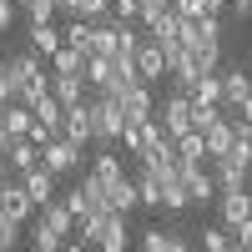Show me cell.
<instances>
[{"instance_id":"8","label":"cell","mask_w":252,"mask_h":252,"mask_svg":"<svg viewBox=\"0 0 252 252\" xmlns=\"http://www.w3.org/2000/svg\"><path fill=\"white\" fill-rule=\"evenodd\" d=\"M217 217H222V227H242L252 217V192H247V187H237V192H217Z\"/></svg>"},{"instance_id":"15","label":"cell","mask_w":252,"mask_h":252,"mask_svg":"<svg viewBox=\"0 0 252 252\" xmlns=\"http://www.w3.org/2000/svg\"><path fill=\"white\" fill-rule=\"evenodd\" d=\"M141 207V197H136V177H121V182H111L106 187V212H136Z\"/></svg>"},{"instance_id":"28","label":"cell","mask_w":252,"mask_h":252,"mask_svg":"<svg viewBox=\"0 0 252 252\" xmlns=\"http://www.w3.org/2000/svg\"><path fill=\"white\" fill-rule=\"evenodd\" d=\"M217 61H222V46H192V76H217Z\"/></svg>"},{"instance_id":"4","label":"cell","mask_w":252,"mask_h":252,"mask_svg":"<svg viewBox=\"0 0 252 252\" xmlns=\"http://www.w3.org/2000/svg\"><path fill=\"white\" fill-rule=\"evenodd\" d=\"M157 121L166 126V131H172V141H177V136H187V131H192V96L172 91V96H166L161 106H157Z\"/></svg>"},{"instance_id":"13","label":"cell","mask_w":252,"mask_h":252,"mask_svg":"<svg viewBox=\"0 0 252 252\" xmlns=\"http://www.w3.org/2000/svg\"><path fill=\"white\" fill-rule=\"evenodd\" d=\"M136 76L146 81V86H152V81H161V76H166V61H161V46H157L152 35H146L141 46H136Z\"/></svg>"},{"instance_id":"10","label":"cell","mask_w":252,"mask_h":252,"mask_svg":"<svg viewBox=\"0 0 252 252\" xmlns=\"http://www.w3.org/2000/svg\"><path fill=\"white\" fill-rule=\"evenodd\" d=\"M121 111H126V121H152L157 116V101H152V91H146V81H136V86H126L121 96Z\"/></svg>"},{"instance_id":"27","label":"cell","mask_w":252,"mask_h":252,"mask_svg":"<svg viewBox=\"0 0 252 252\" xmlns=\"http://www.w3.org/2000/svg\"><path fill=\"white\" fill-rule=\"evenodd\" d=\"M81 71H86V56H81V51L61 46V51L51 56V76H81Z\"/></svg>"},{"instance_id":"37","label":"cell","mask_w":252,"mask_h":252,"mask_svg":"<svg viewBox=\"0 0 252 252\" xmlns=\"http://www.w3.org/2000/svg\"><path fill=\"white\" fill-rule=\"evenodd\" d=\"M26 15L31 20H56L61 10H56V0H26Z\"/></svg>"},{"instance_id":"23","label":"cell","mask_w":252,"mask_h":252,"mask_svg":"<svg viewBox=\"0 0 252 252\" xmlns=\"http://www.w3.org/2000/svg\"><path fill=\"white\" fill-rule=\"evenodd\" d=\"M232 157L252 172V121H242V116H232Z\"/></svg>"},{"instance_id":"36","label":"cell","mask_w":252,"mask_h":252,"mask_svg":"<svg viewBox=\"0 0 252 252\" xmlns=\"http://www.w3.org/2000/svg\"><path fill=\"white\" fill-rule=\"evenodd\" d=\"M15 242H20V222H10L5 212H0V252H10Z\"/></svg>"},{"instance_id":"19","label":"cell","mask_w":252,"mask_h":252,"mask_svg":"<svg viewBox=\"0 0 252 252\" xmlns=\"http://www.w3.org/2000/svg\"><path fill=\"white\" fill-rule=\"evenodd\" d=\"M20 187H26V192H31V202H35V207L56 202V177L46 172V166H35V172H26V177H20Z\"/></svg>"},{"instance_id":"25","label":"cell","mask_w":252,"mask_h":252,"mask_svg":"<svg viewBox=\"0 0 252 252\" xmlns=\"http://www.w3.org/2000/svg\"><path fill=\"white\" fill-rule=\"evenodd\" d=\"M91 177H101V182H121V177H126V166H121L116 152H106V146H101V152L91 157Z\"/></svg>"},{"instance_id":"7","label":"cell","mask_w":252,"mask_h":252,"mask_svg":"<svg viewBox=\"0 0 252 252\" xmlns=\"http://www.w3.org/2000/svg\"><path fill=\"white\" fill-rule=\"evenodd\" d=\"M247 101H252V71H242V66L222 71V106L237 116V111L247 106Z\"/></svg>"},{"instance_id":"18","label":"cell","mask_w":252,"mask_h":252,"mask_svg":"<svg viewBox=\"0 0 252 252\" xmlns=\"http://www.w3.org/2000/svg\"><path fill=\"white\" fill-rule=\"evenodd\" d=\"M202 141H207V157H227V152H232V116L222 111V116L202 131Z\"/></svg>"},{"instance_id":"30","label":"cell","mask_w":252,"mask_h":252,"mask_svg":"<svg viewBox=\"0 0 252 252\" xmlns=\"http://www.w3.org/2000/svg\"><path fill=\"white\" fill-rule=\"evenodd\" d=\"M61 35H66V46H71V51L91 56V20H71V26L61 31Z\"/></svg>"},{"instance_id":"47","label":"cell","mask_w":252,"mask_h":252,"mask_svg":"<svg viewBox=\"0 0 252 252\" xmlns=\"http://www.w3.org/2000/svg\"><path fill=\"white\" fill-rule=\"evenodd\" d=\"M0 71H5V56H0Z\"/></svg>"},{"instance_id":"26","label":"cell","mask_w":252,"mask_h":252,"mask_svg":"<svg viewBox=\"0 0 252 252\" xmlns=\"http://www.w3.org/2000/svg\"><path fill=\"white\" fill-rule=\"evenodd\" d=\"M91 56H116V20H96L91 26Z\"/></svg>"},{"instance_id":"44","label":"cell","mask_w":252,"mask_h":252,"mask_svg":"<svg viewBox=\"0 0 252 252\" xmlns=\"http://www.w3.org/2000/svg\"><path fill=\"white\" fill-rule=\"evenodd\" d=\"M66 252H96V247H91V242H81V237H76V242H66Z\"/></svg>"},{"instance_id":"29","label":"cell","mask_w":252,"mask_h":252,"mask_svg":"<svg viewBox=\"0 0 252 252\" xmlns=\"http://www.w3.org/2000/svg\"><path fill=\"white\" fill-rule=\"evenodd\" d=\"M172 146H177V161H207V141H202V131H187V136H177Z\"/></svg>"},{"instance_id":"32","label":"cell","mask_w":252,"mask_h":252,"mask_svg":"<svg viewBox=\"0 0 252 252\" xmlns=\"http://www.w3.org/2000/svg\"><path fill=\"white\" fill-rule=\"evenodd\" d=\"M136 197H141V207H161V182L146 172V166L136 172Z\"/></svg>"},{"instance_id":"42","label":"cell","mask_w":252,"mask_h":252,"mask_svg":"<svg viewBox=\"0 0 252 252\" xmlns=\"http://www.w3.org/2000/svg\"><path fill=\"white\" fill-rule=\"evenodd\" d=\"M10 20H15V0H0V31H10Z\"/></svg>"},{"instance_id":"39","label":"cell","mask_w":252,"mask_h":252,"mask_svg":"<svg viewBox=\"0 0 252 252\" xmlns=\"http://www.w3.org/2000/svg\"><path fill=\"white\" fill-rule=\"evenodd\" d=\"M116 20H141V0H111Z\"/></svg>"},{"instance_id":"21","label":"cell","mask_w":252,"mask_h":252,"mask_svg":"<svg viewBox=\"0 0 252 252\" xmlns=\"http://www.w3.org/2000/svg\"><path fill=\"white\" fill-rule=\"evenodd\" d=\"M35 217H40V222H51L61 237H76V217L61 207V197H56V202H46V207H35Z\"/></svg>"},{"instance_id":"46","label":"cell","mask_w":252,"mask_h":252,"mask_svg":"<svg viewBox=\"0 0 252 252\" xmlns=\"http://www.w3.org/2000/svg\"><path fill=\"white\" fill-rule=\"evenodd\" d=\"M237 116H242V121H252V101H247V106H242V111H237Z\"/></svg>"},{"instance_id":"24","label":"cell","mask_w":252,"mask_h":252,"mask_svg":"<svg viewBox=\"0 0 252 252\" xmlns=\"http://www.w3.org/2000/svg\"><path fill=\"white\" fill-rule=\"evenodd\" d=\"M192 106H222V71L192 81Z\"/></svg>"},{"instance_id":"1","label":"cell","mask_w":252,"mask_h":252,"mask_svg":"<svg viewBox=\"0 0 252 252\" xmlns=\"http://www.w3.org/2000/svg\"><path fill=\"white\" fill-rule=\"evenodd\" d=\"M76 237L91 242L96 252H126V217L121 212H91L86 222H76Z\"/></svg>"},{"instance_id":"6","label":"cell","mask_w":252,"mask_h":252,"mask_svg":"<svg viewBox=\"0 0 252 252\" xmlns=\"http://www.w3.org/2000/svg\"><path fill=\"white\" fill-rule=\"evenodd\" d=\"M207 172H212V182H217V192H237V187H247V166L227 152V157H207Z\"/></svg>"},{"instance_id":"33","label":"cell","mask_w":252,"mask_h":252,"mask_svg":"<svg viewBox=\"0 0 252 252\" xmlns=\"http://www.w3.org/2000/svg\"><path fill=\"white\" fill-rule=\"evenodd\" d=\"M106 10H111V0H76L71 20H91V26H96V20H106Z\"/></svg>"},{"instance_id":"14","label":"cell","mask_w":252,"mask_h":252,"mask_svg":"<svg viewBox=\"0 0 252 252\" xmlns=\"http://www.w3.org/2000/svg\"><path fill=\"white\" fill-rule=\"evenodd\" d=\"M5 166H10L15 177L35 172V166H40V146H35V141H26V136H15V141L5 146Z\"/></svg>"},{"instance_id":"43","label":"cell","mask_w":252,"mask_h":252,"mask_svg":"<svg viewBox=\"0 0 252 252\" xmlns=\"http://www.w3.org/2000/svg\"><path fill=\"white\" fill-rule=\"evenodd\" d=\"M227 5H232L237 15H247V20H252V0H227Z\"/></svg>"},{"instance_id":"22","label":"cell","mask_w":252,"mask_h":252,"mask_svg":"<svg viewBox=\"0 0 252 252\" xmlns=\"http://www.w3.org/2000/svg\"><path fill=\"white\" fill-rule=\"evenodd\" d=\"M0 116H5V131H10V141H15V136H31V126H35L31 106H20V101H10V106H0Z\"/></svg>"},{"instance_id":"41","label":"cell","mask_w":252,"mask_h":252,"mask_svg":"<svg viewBox=\"0 0 252 252\" xmlns=\"http://www.w3.org/2000/svg\"><path fill=\"white\" fill-rule=\"evenodd\" d=\"M15 96H20V86H15V76H10V71H0V106H10Z\"/></svg>"},{"instance_id":"20","label":"cell","mask_w":252,"mask_h":252,"mask_svg":"<svg viewBox=\"0 0 252 252\" xmlns=\"http://www.w3.org/2000/svg\"><path fill=\"white\" fill-rule=\"evenodd\" d=\"M66 242L71 237H61L51 222H40V217L31 222V252H66Z\"/></svg>"},{"instance_id":"31","label":"cell","mask_w":252,"mask_h":252,"mask_svg":"<svg viewBox=\"0 0 252 252\" xmlns=\"http://www.w3.org/2000/svg\"><path fill=\"white\" fill-rule=\"evenodd\" d=\"M202 252H237L232 247V227H202Z\"/></svg>"},{"instance_id":"35","label":"cell","mask_w":252,"mask_h":252,"mask_svg":"<svg viewBox=\"0 0 252 252\" xmlns=\"http://www.w3.org/2000/svg\"><path fill=\"white\" fill-rule=\"evenodd\" d=\"M172 247V232H161V227H146L141 232V252H166Z\"/></svg>"},{"instance_id":"3","label":"cell","mask_w":252,"mask_h":252,"mask_svg":"<svg viewBox=\"0 0 252 252\" xmlns=\"http://www.w3.org/2000/svg\"><path fill=\"white\" fill-rule=\"evenodd\" d=\"M177 177H182L187 202H192V207L217 197V182H212V172H207V161H177Z\"/></svg>"},{"instance_id":"45","label":"cell","mask_w":252,"mask_h":252,"mask_svg":"<svg viewBox=\"0 0 252 252\" xmlns=\"http://www.w3.org/2000/svg\"><path fill=\"white\" fill-rule=\"evenodd\" d=\"M166 252H192V247H187V242H182V237L172 232V247H166Z\"/></svg>"},{"instance_id":"38","label":"cell","mask_w":252,"mask_h":252,"mask_svg":"<svg viewBox=\"0 0 252 252\" xmlns=\"http://www.w3.org/2000/svg\"><path fill=\"white\" fill-rule=\"evenodd\" d=\"M172 10L182 20H197V15H207V0H172Z\"/></svg>"},{"instance_id":"11","label":"cell","mask_w":252,"mask_h":252,"mask_svg":"<svg viewBox=\"0 0 252 252\" xmlns=\"http://www.w3.org/2000/svg\"><path fill=\"white\" fill-rule=\"evenodd\" d=\"M61 46H66V35H61L56 20H31V51H35L40 61H51Z\"/></svg>"},{"instance_id":"12","label":"cell","mask_w":252,"mask_h":252,"mask_svg":"<svg viewBox=\"0 0 252 252\" xmlns=\"http://www.w3.org/2000/svg\"><path fill=\"white\" fill-rule=\"evenodd\" d=\"M0 212H5L10 222H31L35 217V202H31V192H26V187H0Z\"/></svg>"},{"instance_id":"40","label":"cell","mask_w":252,"mask_h":252,"mask_svg":"<svg viewBox=\"0 0 252 252\" xmlns=\"http://www.w3.org/2000/svg\"><path fill=\"white\" fill-rule=\"evenodd\" d=\"M232 247H237V252H252V217H247L242 227H232Z\"/></svg>"},{"instance_id":"34","label":"cell","mask_w":252,"mask_h":252,"mask_svg":"<svg viewBox=\"0 0 252 252\" xmlns=\"http://www.w3.org/2000/svg\"><path fill=\"white\" fill-rule=\"evenodd\" d=\"M61 207H66V212H71L76 222H86V217L96 212V207H91V197H86V192H81V187H71V192H66V197H61Z\"/></svg>"},{"instance_id":"16","label":"cell","mask_w":252,"mask_h":252,"mask_svg":"<svg viewBox=\"0 0 252 252\" xmlns=\"http://www.w3.org/2000/svg\"><path fill=\"white\" fill-rule=\"evenodd\" d=\"M51 96L61 106H86V76H51Z\"/></svg>"},{"instance_id":"2","label":"cell","mask_w":252,"mask_h":252,"mask_svg":"<svg viewBox=\"0 0 252 252\" xmlns=\"http://www.w3.org/2000/svg\"><path fill=\"white\" fill-rule=\"evenodd\" d=\"M86 111H91V141H101V146H111V141H121V131H126V111H121V101L116 96H86Z\"/></svg>"},{"instance_id":"17","label":"cell","mask_w":252,"mask_h":252,"mask_svg":"<svg viewBox=\"0 0 252 252\" xmlns=\"http://www.w3.org/2000/svg\"><path fill=\"white\" fill-rule=\"evenodd\" d=\"M61 136L71 146H86L91 141V111L86 106H66V121H61Z\"/></svg>"},{"instance_id":"9","label":"cell","mask_w":252,"mask_h":252,"mask_svg":"<svg viewBox=\"0 0 252 252\" xmlns=\"http://www.w3.org/2000/svg\"><path fill=\"white\" fill-rule=\"evenodd\" d=\"M187 46H222V20L217 15H197V20H182L177 31Z\"/></svg>"},{"instance_id":"5","label":"cell","mask_w":252,"mask_h":252,"mask_svg":"<svg viewBox=\"0 0 252 252\" xmlns=\"http://www.w3.org/2000/svg\"><path fill=\"white\" fill-rule=\"evenodd\" d=\"M76 161H81V146H71L66 136H56L51 146H40V166H46L56 182L66 177V172H76Z\"/></svg>"},{"instance_id":"48","label":"cell","mask_w":252,"mask_h":252,"mask_svg":"<svg viewBox=\"0 0 252 252\" xmlns=\"http://www.w3.org/2000/svg\"><path fill=\"white\" fill-rule=\"evenodd\" d=\"M20 5H26V0H20Z\"/></svg>"}]
</instances>
